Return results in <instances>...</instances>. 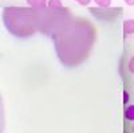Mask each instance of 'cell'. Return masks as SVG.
<instances>
[{"mask_svg": "<svg viewBox=\"0 0 134 133\" xmlns=\"http://www.w3.org/2000/svg\"><path fill=\"white\" fill-rule=\"evenodd\" d=\"M95 36V26L90 20L85 16H71L52 35V40L60 62L74 67L88 57Z\"/></svg>", "mask_w": 134, "mask_h": 133, "instance_id": "6da1fadb", "label": "cell"}, {"mask_svg": "<svg viewBox=\"0 0 134 133\" xmlns=\"http://www.w3.org/2000/svg\"><path fill=\"white\" fill-rule=\"evenodd\" d=\"M3 23L12 35L27 38L39 28V9L31 7H5L3 9Z\"/></svg>", "mask_w": 134, "mask_h": 133, "instance_id": "7a4b0ae2", "label": "cell"}, {"mask_svg": "<svg viewBox=\"0 0 134 133\" xmlns=\"http://www.w3.org/2000/svg\"><path fill=\"white\" fill-rule=\"evenodd\" d=\"M70 9L64 7L59 9H50V8H43L39 9V28L38 31L43 32L44 35L52 36L67 20L71 18Z\"/></svg>", "mask_w": 134, "mask_h": 133, "instance_id": "3957f363", "label": "cell"}, {"mask_svg": "<svg viewBox=\"0 0 134 133\" xmlns=\"http://www.w3.org/2000/svg\"><path fill=\"white\" fill-rule=\"evenodd\" d=\"M90 14H93L95 18L102 20H114L124 14V9L119 7H107V8H99V7H88Z\"/></svg>", "mask_w": 134, "mask_h": 133, "instance_id": "277c9868", "label": "cell"}, {"mask_svg": "<svg viewBox=\"0 0 134 133\" xmlns=\"http://www.w3.org/2000/svg\"><path fill=\"white\" fill-rule=\"evenodd\" d=\"M26 2L34 9H43L47 6V0H26Z\"/></svg>", "mask_w": 134, "mask_h": 133, "instance_id": "5b68a950", "label": "cell"}, {"mask_svg": "<svg viewBox=\"0 0 134 133\" xmlns=\"http://www.w3.org/2000/svg\"><path fill=\"white\" fill-rule=\"evenodd\" d=\"M124 34L125 35L134 34V19H127L124 22Z\"/></svg>", "mask_w": 134, "mask_h": 133, "instance_id": "8992f818", "label": "cell"}, {"mask_svg": "<svg viewBox=\"0 0 134 133\" xmlns=\"http://www.w3.org/2000/svg\"><path fill=\"white\" fill-rule=\"evenodd\" d=\"M62 0H48V8L50 9H59L62 8Z\"/></svg>", "mask_w": 134, "mask_h": 133, "instance_id": "52a82bcc", "label": "cell"}, {"mask_svg": "<svg viewBox=\"0 0 134 133\" xmlns=\"http://www.w3.org/2000/svg\"><path fill=\"white\" fill-rule=\"evenodd\" d=\"M125 117L129 121H134V105H130L125 110Z\"/></svg>", "mask_w": 134, "mask_h": 133, "instance_id": "ba28073f", "label": "cell"}, {"mask_svg": "<svg viewBox=\"0 0 134 133\" xmlns=\"http://www.w3.org/2000/svg\"><path fill=\"white\" fill-rule=\"evenodd\" d=\"M99 8H107L111 4V0H94Z\"/></svg>", "mask_w": 134, "mask_h": 133, "instance_id": "9c48e42d", "label": "cell"}, {"mask_svg": "<svg viewBox=\"0 0 134 133\" xmlns=\"http://www.w3.org/2000/svg\"><path fill=\"white\" fill-rule=\"evenodd\" d=\"M3 129V108H2V98H0V132Z\"/></svg>", "mask_w": 134, "mask_h": 133, "instance_id": "30bf717a", "label": "cell"}, {"mask_svg": "<svg viewBox=\"0 0 134 133\" xmlns=\"http://www.w3.org/2000/svg\"><path fill=\"white\" fill-rule=\"evenodd\" d=\"M75 2H76V3H79L81 6H85V7H87L88 4H90V2H91V0H75Z\"/></svg>", "mask_w": 134, "mask_h": 133, "instance_id": "8fae6325", "label": "cell"}, {"mask_svg": "<svg viewBox=\"0 0 134 133\" xmlns=\"http://www.w3.org/2000/svg\"><path fill=\"white\" fill-rule=\"evenodd\" d=\"M129 69H130L131 73H134V57H131V59L129 62Z\"/></svg>", "mask_w": 134, "mask_h": 133, "instance_id": "7c38bea8", "label": "cell"}, {"mask_svg": "<svg viewBox=\"0 0 134 133\" xmlns=\"http://www.w3.org/2000/svg\"><path fill=\"white\" fill-rule=\"evenodd\" d=\"M127 6H134V0H125Z\"/></svg>", "mask_w": 134, "mask_h": 133, "instance_id": "4fadbf2b", "label": "cell"}, {"mask_svg": "<svg viewBox=\"0 0 134 133\" xmlns=\"http://www.w3.org/2000/svg\"><path fill=\"white\" fill-rule=\"evenodd\" d=\"M133 130H134V128H133Z\"/></svg>", "mask_w": 134, "mask_h": 133, "instance_id": "5bb4252c", "label": "cell"}]
</instances>
